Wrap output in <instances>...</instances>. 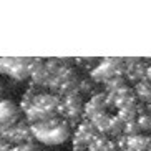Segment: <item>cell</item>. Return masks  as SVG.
Listing matches in <instances>:
<instances>
[{
	"label": "cell",
	"mask_w": 151,
	"mask_h": 151,
	"mask_svg": "<svg viewBox=\"0 0 151 151\" xmlns=\"http://www.w3.org/2000/svg\"><path fill=\"white\" fill-rule=\"evenodd\" d=\"M123 126L124 123L120 120V116L116 115H111L110 118V124H108V131H106V136L110 138H116V136H120V134H123Z\"/></svg>",
	"instance_id": "4fadbf2b"
},
{
	"label": "cell",
	"mask_w": 151,
	"mask_h": 151,
	"mask_svg": "<svg viewBox=\"0 0 151 151\" xmlns=\"http://www.w3.org/2000/svg\"><path fill=\"white\" fill-rule=\"evenodd\" d=\"M124 151H128V150H124Z\"/></svg>",
	"instance_id": "44dd1931"
},
{
	"label": "cell",
	"mask_w": 151,
	"mask_h": 151,
	"mask_svg": "<svg viewBox=\"0 0 151 151\" xmlns=\"http://www.w3.org/2000/svg\"><path fill=\"white\" fill-rule=\"evenodd\" d=\"M98 131L88 120H83L76 129H73L71 141H73V151H88L90 143L96 138Z\"/></svg>",
	"instance_id": "277c9868"
},
{
	"label": "cell",
	"mask_w": 151,
	"mask_h": 151,
	"mask_svg": "<svg viewBox=\"0 0 151 151\" xmlns=\"http://www.w3.org/2000/svg\"><path fill=\"white\" fill-rule=\"evenodd\" d=\"M128 85V81L124 80V76H115V78H111L106 85H105V91L106 93H116L118 90L124 88Z\"/></svg>",
	"instance_id": "9a60e30c"
},
{
	"label": "cell",
	"mask_w": 151,
	"mask_h": 151,
	"mask_svg": "<svg viewBox=\"0 0 151 151\" xmlns=\"http://www.w3.org/2000/svg\"><path fill=\"white\" fill-rule=\"evenodd\" d=\"M134 90V95H136L138 101L143 103V105H151V81L148 80H143L139 83H136L133 86Z\"/></svg>",
	"instance_id": "8fae6325"
},
{
	"label": "cell",
	"mask_w": 151,
	"mask_h": 151,
	"mask_svg": "<svg viewBox=\"0 0 151 151\" xmlns=\"http://www.w3.org/2000/svg\"><path fill=\"white\" fill-rule=\"evenodd\" d=\"M110 118H111V115L108 113V111H105V113H100V115L93 116V118H91V120H88V121L95 126V129H96L98 133L106 134L108 124H110Z\"/></svg>",
	"instance_id": "7c38bea8"
},
{
	"label": "cell",
	"mask_w": 151,
	"mask_h": 151,
	"mask_svg": "<svg viewBox=\"0 0 151 151\" xmlns=\"http://www.w3.org/2000/svg\"><path fill=\"white\" fill-rule=\"evenodd\" d=\"M96 91L100 90L96 88V83H95L91 78H80V83H78V93L83 96V95H88V96H93Z\"/></svg>",
	"instance_id": "5bb4252c"
},
{
	"label": "cell",
	"mask_w": 151,
	"mask_h": 151,
	"mask_svg": "<svg viewBox=\"0 0 151 151\" xmlns=\"http://www.w3.org/2000/svg\"><path fill=\"white\" fill-rule=\"evenodd\" d=\"M20 116V108L10 100H0V126L7 128L12 124H17Z\"/></svg>",
	"instance_id": "ba28073f"
},
{
	"label": "cell",
	"mask_w": 151,
	"mask_h": 151,
	"mask_svg": "<svg viewBox=\"0 0 151 151\" xmlns=\"http://www.w3.org/2000/svg\"><path fill=\"white\" fill-rule=\"evenodd\" d=\"M88 151H118V148H116L113 138L106 136V134L98 133L96 138L90 143Z\"/></svg>",
	"instance_id": "9c48e42d"
},
{
	"label": "cell",
	"mask_w": 151,
	"mask_h": 151,
	"mask_svg": "<svg viewBox=\"0 0 151 151\" xmlns=\"http://www.w3.org/2000/svg\"><path fill=\"white\" fill-rule=\"evenodd\" d=\"M30 126L33 138L37 141L43 143V145H52V146L65 143L70 138V134H73L70 124L60 116L52 118V120L38 121V123H33Z\"/></svg>",
	"instance_id": "6da1fadb"
},
{
	"label": "cell",
	"mask_w": 151,
	"mask_h": 151,
	"mask_svg": "<svg viewBox=\"0 0 151 151\" xmlns=\"http://www.w3.org/2000/svg\"><path fill=\"white\" fill-rule=\"evenodd\" d=\"M60 103H62V96H57L52 93H38L25 110V116H27L28 123L33 124L38 121L57 118Z\"/></svg>",
	"instance_id": "7a4b0ae2"
},
{
	"label": "cell",
	"mask_w": 151,
	"mask_h": 151,
	"mask_svg": "<svg viewBox=\"0 0 151 151\" xmlns=\"http://www.w3.org/2000/svg\"><path fill=\"white\" fill-rule=\"evenodd\" d=\"M123 134L126 136H136V134H141V128L138 124V120H133V121H126L123 126Z\"/></svg>",
	"instance_id": "e0dca14e"
},
{
	"label": "cell",
	"mask_w": 151,
	"mask_h": 151,
	"mask_svg": "<svg viewBox=\"0 0 151 151\" xmlns=\"http://www.w3.org/2000/svg\"><path fill=\"white\" fill-rule=\"evenodd\" d=\"M136 120L141 128V133H151V113H143Z\"/></svg>",
	"instance_id": "ac0fdd59"
},
{
	"label": "cell",
	"mask_w": 151,
	"mask_h": 151,
	"mask_svg": "<svg viewBox=\"0 0 151 151\" xmlns=\"http://www.w3.org/2000/svg\"><path fill=\"white\" fill-rule=\"evenodd\" d=\"M146 80L151 81V65H148V70H146Z\"/></svg>",
	"instance_id": "d6986e66"
},
{
	"label": "cell",
	"mask_w": 151,
	"mask_h": 151,
	"mask_svg": "<svg viewBox=\"0 0 151 151\" xmlns=\"http://www.w3.org/2000/svg\"><path fill=\"white\" fill-rule=\"evenodd\" d=\"M148 113H151V105H148Z\"/></svg>",
	"instance_id": "ffe728a7"
},
{
	"label": "cell",
	"mask_w": 151,
	"mask_h": 151,
	"mask_svg": "<svg viewBox=\"0 0 151 151\" xmlns=\"http://www.w3.org/2000/svg\"><path fill=\"white\" fill-rule=\"evenodd\" d=\"M108 111V103H106V91L105 90H100L93 96H90L86 101H85V108H83V116L85 120H91L93 116L100 115V113H105Z\"/></svg>",
	"instance_id": "52a82bcc"
},
{
	"label": "cell",
	"mask_w": 151,
	"mask_h": 151,
	"mask_svg": "<svg viewBox=\"0 0 151 151\" xmlns=\"http://www.w3.org/2000/svg\"><path fill=\"white\" fill-rule=\"evenodd\" d=\"M124 63L123 58H103L95 68L90 70V78L96 85H106L115 76H123Z\"/></svg>",
	"instance_id": "3957f363"
},
{
	"label": "cell",
	"mask_w": 151,
	"mask_h": 151,
	"mask_svg": "<svg viewBox=\"0 0 151 151\" xmlns=\"http://www.w3.org/2000/svg\"><path fill=\"white\" fill-rule=\"evenodd\" d=\"M4 138L7 141H12L17 145H23V143H32L35 138L32 133V126L30 124H23V123H17L12 126L4 128Z\"/></svg>",
	"instance_id": "8992f818"
},
{
	"label": "cell",
	"mask_w": 151,
	"mask_h": 151,
	"mask_svg": "<svg viewBox=\"0 0 151 151\" xmlns=\"http://www.w3.org/2000/svg\"><path fill=\"white\" fill-rule=\"evenodd\" d=\"M128 151H151V134H136L128 138Z\"/></svg>",
	"instance_id": "30bf717a"
},
{
	"label": "cell",
	"mask_w": 151,
	"mask_h": 151,
	"mask_svg": "<svg viewBox=\"0 0 151 151\" xmlns=\"http://www.w3.org/2000/svg\"><path fill=\"white\" fill-rule=\"evenodd\" d=\"M123 63H124V80L129 81V83L136 85L139 81L146 80V70H148V65L143 63V60L139 58H123Z\"/></svg>",
	"instance_id": "5b68a950"
},
{
	"label": "cell",
	"mask_w": 151,
	"mask_h": 151,
	"mask_svg": "<svg viewBox=\"0 0 151 151\" xmlns=\"http://www.w3.org/2000/svg\"><path fill=\"white\" fill-rule=\"evenodd\" d=\"M116 115L120 116V120L123 121V123L133 121V120L138 118V106L136 108H124V110H120V111H116Z\"/></svg>",
	"instance_id": "2e32d148"
}]
</instances>
